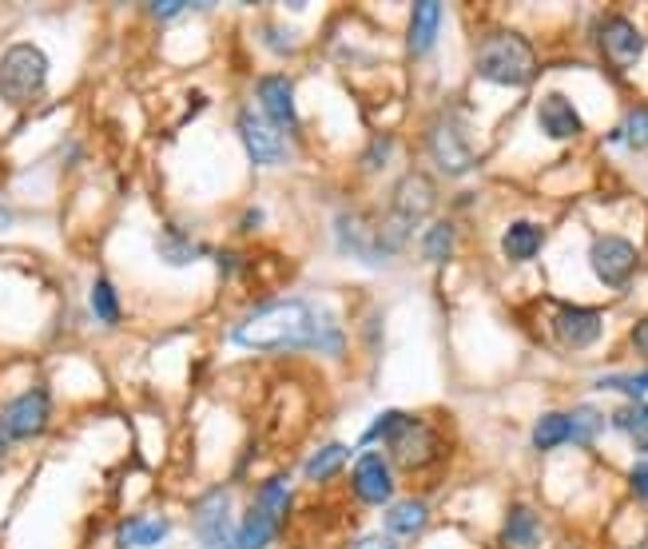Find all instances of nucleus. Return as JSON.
Returning <instances> with one entry per match:
<instances>
[{"label": "nucleus", "instance_id": "obj_34", "mask_svg": "<svg viewBox=\"0 0 648 549\" xmlns=\"http://www.w3.org/2000/svg\"><path fill=\"white\" fill-rule=\"evenodd\" d=\"M628 490H633V498H637L640 506H648V458H640V462L628 466Z\"/></svg>", "mask_w": 648, "mask_h": 549}, {"label": "nucleus", "instance_id": "obj_21", "mask_svg": "<svg viewBox=\"0 0 648 549\" xmlns=\"http://www.w3.org/2000/svg\"><path fill=\"white\" fill-rule=\"evenodd\" d=\"M167 529H172L167 517H128V522H120V529H116V549L160 546V541L167 538Z\"/></svg>", "mask_w": 648, "mask_h": 549}, {"label": "nucleus", "instance_id": "obj_26", "mask_svg": "<svg viewBox=\"0 0 648 549\" xmlns=\"http://www.w3.org/2000/svg\"><path fill=\"white\" fill-rule=\"evenodd\" d=\"M453 244H458V232H453L450 220L429 223L426 235H422V259L434 263V267H441V263L453 255Z\"/></svg>", "mask_w": 648, "mask_h": 549}, {"label": "nucleus", "instance_id": "obj_30", "mask_svg": "<svg viewBox=\"0 0 648 549\" xmlns=\"http://www.w3.org/2000/svg\"><path fill=\"white\" fill-rule=\"evenodd\" d=\"M597 390H616V395H625L628 402H645L648 395V371H628V374H601L597 378Z\"/></svg>", "mask_w": 648, "mask_h": 549}, {"label": "nucleus", "instance_id": "obj_24", "mask_svg": "<svg viewBox=\"0 0 648 549\" xmlns=\"http://www.w3.org/2000/svg\"><path fill=\"white\" fill-rule=\"evenodd\" d=\"M529 442H533V450H541V454H549V450H557V446L573 442V431H569V410H549V414H541L537 426H533V434H529Z\"/></svg>", "mask_w": 648, "mask_h": 549}, {"label": "nucleus", "instance_id": "obj_20", "mask_svg": "<svg viewBox=\"0 0 648 549\" xmlns=\"http://www.w3.org/2000/svg\"><path fill=\"white\" fill-rule=\"evenodd\" d=\"M429 522V506L422 498H402V502L386 506V534L394 541H410L418 538Z\"/></svg>", "mask_w": 648, "mask_h": 549}, {"label": "nucleus", "instance_id": "obj_10", "mask_svg": "<svg viewBox=\"0 0 648 549\" xmlns=\"http://www.w3.org/2000/svg\"><path fill=\"white\" fill-rule=\"evenodd\" d=\"M597 48H601V57L609 60L613 68L625 72L645 57V33L628 21L625 12H609V16L597 24Z\"/></svg>", "mask_w": 648, "mask_h": 549}, {"label": "nucleus", "instance_id": "obj_2", "mask_svg": "<svg viewBox=\"0 0 648 549\" xmlns=\"http://www.w3.org/2000/svg\"><path fill=\"white\" fill-rule=\"evenodd\" d=\"M474 72L498 88H529L541 64H537V48L529 45V36H521L518 28H489L477 40Z\"/></svg>", "mask_w": 648, "mask_h": 549}, {"label": "nucleus", "instance_id": "obj_39", "mask_svg": "<svg viewBox=\"0 0 648 549\" xmlns=\"http://www.w3.org/2000/svg\"><path fill=\"white\" fill-rule=\"evenodd\" d=\"M386 155H390V140H378V144H374V152L362 155V164H366V167L374 172V167H383V164H386Z\"/></svg>", "mask_w": 648, "mask_h": 549}, {"label": "nucleus", "instance_id": "obj_40", "mask_svg": "<svg viewBox=\"0 0 648 549\" xmlns=\"http://www.w3.org/2000/svg\"><path fill=\"white\" fill-rule=\"evenodd\" d=\"M12 223H16V215H12V211H9V208H0V235L9 232Z\"/></svg>", "mask_w": 648, "mask_h": 549}, {"label": "nucleus", "instance_id": "obj_22", "mask_svg": "<svg viewBox=\"0 0 648 549\" xmlns=\"http://www.w3.org/2000/svg\"><path fill=\"white\" fill-rule=\"evenodd\" d=\"M613 431L621 438H628V446L637 450V454H648V398L645 402H625V407L613 410Z\"/></svg>", "mask_w": 648, "mask_h": 549}, {"label": "nucleus", "instance_id": "obj_17", "mask_svg": "<svg viewBox=\"0 0 648 549\" xmlns=\"http://www.w3.org/2000/svg\"><path fill=\"white\" fill-rule=\"evenodd\" d=\"M441 4L438 0H418L414 9H410V24H406V52L414 60L429 57L434 45H438V33H441Z\"/></svg>", "mask_w": 648, "mask_h": 549}, {"label": "nucleus", "instance_id": "obj_37", "mask_svg": "<svg viewBox=\"0 0 648 549\" xmlns=\"http://www.w3.org/2000/svg\"><path fill=\"white\" fill-rule=\"evenodd\" d=\"M628 342H633V351H637L640 359H648V315L633 323V335H628Z\"/></svg>", "mask_w": 648, "mask_h": 549}, {"label": "nucleus", "instance_id": "obj_27", "mask_svg": "<svg viewBox=\"0 0 648 549\" xmlns=\"http://www.w3.org/2000/svg\"><path fill=\"white\" fill-rule=\"evenodd\" d=\"M569 431H573V446H593L605 434V414L589 402L569 410Z\"/></svg>", "mask_w": 648, "mask_h": 549}, {"label": "nucleus", "instance_id": "obj_25", "mask_svg": "<svg viewBox=\"0 0 648 549\" xmlns=\"http://www.w3.org/2000/svg\"><path fill=\"white\" fill-rule=\"evenodd\" d=\"M347 458H350V446L326 442L323 450H314V454L302 462V478L307 482H331L338 470L347 466Z\"/></svg>", "mask_w": 648, "mask_h": 549}, {"label": "nucleus", "instance_id": "obj_6", "mask_svg": "<svg viewBox=\"0 0 648 549\" xmlns=\"http://www.w3.org/2000/svg\"><path fill=\"white\" fill-rule=\"evenodd\" d=\"M589 271L601 287H609V291H625L640 271L637 244L625 239V235H597V239L589 244Z\"/></svg>", "mask_w": 648, "mask_h": 549}, {"label": "nucleus", "instance_id": "obj_13", "mask_svg": "<svg viewBox=\"0 0 648 549\" xmlns=\"http://www.w3.org/2000/svg\"><path fill=\"white\" fill-rule=\"evenodd\" d=\"M335 247L342 255L371 263V267H383L386 259H390L383 239H378V227H371V223L362 220V215H354V211L335 215Z\"/></svg>", "mask_w": 648, "mask_h": 549}, {"label": "nucleus", "instance_id": "obj_35", "mask_svg": "<svg viewBox=\"0 0 648 549\" xmlns=\"http://www.w3.org/2000/svg\"><path fill=\"white\" fill-rule=\"evenodd\" d=\"M263 36L271 40V48H275V52H283V57H290V52H295V36L283 33V28H275V24H266Z\"/></svg>", "mask_w": 648, "mask_h": 549}, {"label": "nucleus", "instance_id": "obj_9", "mask_svg": "<svg viewBox=\"0 0 648 549\" xmlns=\"http://www.w3.org/2000/svg\"><path fill=\"white\" fill-rule=\"evenodd\" d=\"M196 538L199 549H235V522H232V494L208 490L196 502Z\"/></svg>", "mask_w": 648, "mask_h": 549}, {"label": "nucleus", "instance_id": "obj_28", "mask_svg": "<svg viewBox=\"0 0 648 549\" xmlns=\"http://www.w3.org/2000/svg\"><path fill=\"white\" fill-rule=\"evenodd\" d=\"M613 144H625L633 152H648V108H628L625 120L609 136Z\"/></svg>", "mask_w": 648, "mask_h": 549}, {"label": "nucleus", "instance_id": "obj_4", "mask_svg": "<svg viewBox=\"0 0 648 549\" xmlns=\"http://www.w3.org/2000/svg\"><path fill=\"white\" fill-rule=\"evenodd\" d=\"M48 88V57L36 45H12L0 57V100L9 108H33Z\"/></svg>", "mask_w": 648, "mask_h": 549}, {"label": "nucleus", "instance_id": "obj_29", "mask_svg": "<svg viewBox=\"0 0 648 549\" xmlns=\"http://www.w3.org/2000/svg\"><path fill=\"white\" fill-rule=\"evenodd\" d=\"M155 247H160V259L167 267H187V263H196V259L203 255V247L191 244L184 232H163Z\"/></svg>", "mask_w": 648, "mask_h": 549}, {"label": "nucleus", "instance_id": "obj_31", "mask_svg": "<svg viewBox=\"0 0 648 549\" xmlns=\"http://www.w3.org/2000/svg\"><path fill=\"white\" fill-rule=\"evenodd\" d=\"M251 506H259L263 514H271L275 522H283V517H287V510H290V486H287V478L263 482V486H259V494H256V502H251Z\"/></svg>", "mask_w": 648, "mask_h": 549}, {"label": "nucleus", "instance_id": "obj_5", "mask_svg": "<svg viewBox=\"0 0 648 549\" xmlns=\"http://www.w3.org/2000/svg\"><path fill=\"white\" fill-rule=\"evenodd\" d=\"M386 450H390L386 458H394V466L402 474H418L438 462V434L426 419L398 410V422L386 434Z\"/></svg>", "mask_w": 648, "mask_h": 549}, {"label": "nucleus", "instance_id": "obj_18", "mask_svg": "<svg viewBox=\"0 0 648 549\" xmlns=\"http://www.w3.org/2000/svg\"><path fill=\"white\" fill-rule=\"evenodd\" d=\"M541 538H545L541 514L525 502L510 506V514H506V522H501V546L506 549H537Z\"/></svg>", "mask_w": 648, "mask_h": 549}, {"label": "nucleus", "instance_id": "obj_7", "mask_svg": "<svg viewBox=\"0 0 648 549\" xmlns=\"http://www.w3.org/2000/svg\"><path fill=\"white\" fill-rule=\"evenodd\" d=\"M48 414H52V395H48L45 386H33V390L16 395L12 402H4V410H0V434L9 442H33V438H40L48 431Z\"/></svg>", "mask_w": 648, "mask_h": 549}, {"label": "nucleus", "instance_id": "obj_3", "mask_svg": "<svg viewBox=\"0 0 648 549\" xmlns=\"http://www.w3.org/2000/svg\"><path fill=\"white\" fill-rule=\"evenodd\" d=\"M429 208H434V179L426 172H406L394 187V199H390V211H386V220L378 223V239H383L386 255H398L410 239L418 223L426 220Z\"/></svg>", "mask_w": 648, "mask_h": 549}, {"label": "nucleus", "instance_id": "obj_41", "mask_svg": "<svg viewBox=\"0 0 648 549\" xmlns=\"http://www.w3.org/2000/svg\"><path fill=\"white\" fill-rule=\"evenodd\" d=\"M0 454H4V434H0Z\"/></svg>", "mask_w": 648, "mask_h": 549}, {"label": "nucleus", "instance_id": "obj_33", "mask_svg": "<svg viewBox=\"0 0 648 549\" xmlns=\"http://www.w3.org/2000/svg\"><path fill=\"white\" fill-rule=\"evenodd\" d=\"M394 422H398V410H386V414H378V419L371 422V426H366V431H362V450H371L374 442H386V434H390V426Z\"/></svg>", "mask_w": 648, "mask_h": 549}, {"label": "nucleus", "instance_id": "obj_38", "mask_svg": "<svg viewBox=\"0 0 648 549\" xmlns=\"http://www.w3.org/2000/svg\"><path fill=\"white\" fill-rule=\"evenodd\" d=\"M350 549H398V541L390 534H366V538H359Z\"/></svg>", "mask_w": 648, "mask_h": 549}, {"label": "nucleus", "instance_id": "obj_16", "mask_svg": "<svg viewBox=\"0 0 648 549\" xmlns=\"http://www.w3.org/2000/svg\"><path fill=\"white\" fill-rule=\"evenodd\" d=\"M537 128L545 132V140L569 144L585 132V120H581L577 104H573L565 92H549L541 96V104H537Z\"/></svg>", "mask_w": 648, "mask_h": 549}, {"label": "nucleus", "instance_id": "obj_11", "mask_svg": "<svg viewBox=\"0 0 648 549\" xmlns=\"http://www.w3.org/2000/svg\"><path fill=\"white\" fill-rule=\"evenodd\" d=\"M426 148L429 155H434V164H438L441 176H465V172L474 167V148H470L465 132L458 128L453 116H438L429 124Z\"/></svg>", "mask_w": 648, "mask_h": 549}, {"label": "nucleus", "instance_id": "obj_1", "mask_svg": "<svg viewBox=\"0 0 648 549\" xmlns=\"http://www.w3.org/2000/svg\"><path fill=\"white\" fill-rule=\"evenodd\" d=\"M235 347L247 351H295V347H311V351L338 354L342 351V327L326 311H314L302 299H287V303H271L256 315H247L244 323L232 327Z\"/></svg>", "mask_w": 648, "mask_h": 549}, {"label": "nucleus", "instance_id": "obj_19", "mask_svg": "<svg viewBox=\"0 0 648 549\" xmlns=\"http://www.w3.org/2000/svg\"><path fill=\"white\" fill-rule=\"evenodd\" d=\"M545 247V227L533 220H513L501 235V255L510 259V263H529V259L541 255Z\"/></svg>", "mask_w": 648, "mask_h": 549}, {"label": "nucleus", "instance_id": "obj_36", "mask_svg": "<svg viewBox=\"0 0 648 549\" xmlns=\"http://www.w3.org/2000/svg\"><path fill=\"white\" fill-rule=\"evenodd\" d=\"M148 16H155V21H172V16H179V12H187V4H179V0H172V4H167V0H155V4H148Z\"/></svg>", "mask_w": 648, "mask_h": 549}, {"label": "nucleus", "instance_id": "obj_32", "mask_svg": "<svg viewBox=\"0 0 648 549\" xmlns=\"http://www.w3.org/2000/svg\"><path fill=\"white\" fill-rule=\"evenodd\" d=\"M92 311L100 323H108V327H116L120 323V295H116V287H112V279L92 283Z\"/></svg>", "mask_w": 648, "mask_h": 549}, {"label": "nucleus", "instance_id": "obj_14", "mask_svg": "<svg viewBox=\"0 0 648 549\" xmlns=\"http://www.w3.org/2000/svg\"><path fill=\"white\" fill-rule=\"evenodd\" d=\"M350 490L359 498L362 506H390L394 502V474H390V462L383 454H366L354 462V474H350Z\"/></svg>", "mask_w": 648, "mask_h": 549}, {"label": "nucleus", "instance_id": "obj_15", "mask_svg": "<svg viewBox=\"0 0 648 549\" xmlns=\"http://www.w3.org/2000/svg\"><path fill=\"white\" fill-rule=\"evenodd\" d=\"M256 100L263 108V116L275 124L278 132H299V112H295V84L283 72H271L256 84Z\"/></svg>", "mask_w": 648, "mask_h": 549}, {"label": "nucleus", "instance_id": "obj_23", "mask_svg": "<svg viewBox=\"0 0 648 549\" xmlns=\"http://www.w3.org/2000/svg\"><path fill=\"white\" fill-rule=\"evenodd\" d=\"M275 534H278L275 517L263 514L259 506H251L244 514V522H239V529H235V549H266L275 541Z\"/></svg>", "mask_w": 648, "mask_h": 549}, {"label": "nucleus", "instance_id": "obj_8", "mask_svg": "<svg viewBox=\"0 0 648 549\" xmlns=\"http://www.w3.org/2000/svg\"><path fill=\"white\" fill-rule=\"evenodd\" d=\"M553 339L565 351H589L593 342L605 335V311L597 307H577V303H553Z\"/></svg>", "mask_w": 648, "mask_h": 549}, {"label": "nucleus", "instance_id": "obj_12", "mask_svg": "<svg viewBox=\"0 0 648 549\" xmlns=\"http://www.w3.org/2000/svg\"><path fill=\"white\" fill-rule=\"evenodd\" d=\"M235 128H239V140H244L247 155H251V164L259 167H275L287 160V140H283V132L256 112V108H244L239 116H235Z\"/></svg>", "mask_w": 648, "mask_h": 549}]
</instances>
